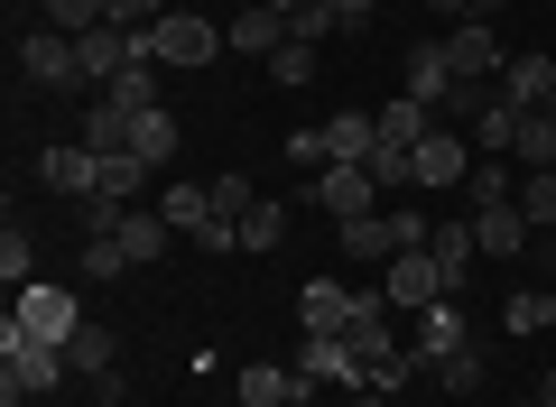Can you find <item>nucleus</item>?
<instances>
[{"label":"nucleus","mask_w":556,"mask_h":407,"mask_svg":"<svg viewBox=\"0 0 556 407\" xmlns=\"http://www.w3.org/2000/svg\"><path fill=\"white\" fill-rule=\"evenodd\" d=\"M56 380H65V343H38V333L0 325V407H20V398H47Z\"/></svg>","instance_id":"obj_1"},{"label":"nucleus","mask_w":556,"mask_h":407,"mask_svg":"<svg viewBox=\"0 0 556 407\" xmlns=\"http://www.w3.org/2000/svg\"><path fill=\"white\" fill-rule=\"evenodd\" d=\"M139 56L167 65V75H195V65H214V56H223V28L204 20V10H167V20L139 38Z\"/></svg>","instance_id":"obj_2"},{"label":"nucleus","mask_w":556,"mask_h":407,"mask_svg":"<svg viewBox=\"0 0 556 407\" xmlns=\"http://www.w3.org/2000/svg\"><path fill=\"white\" fill-rule=\"evenodd\" d=\"M371 149H380V120H371V112H334L325 130H298V139H288L298 167H362Z\"/></svg>","instance_id":"obj_3"},{"label":"nucleus","mask_w":556,"mask_h":407,"mask_svg":"<svg viewBox=\"0 0 556 407\" xmlns=\"http://www.w3.org/2000/svg\"><path fill=\"white\" fill-rule=\"evenodd\" d=\"M20 75L38 84V93H75L84 84V56H75V38H65V28H20Z\"/></svg>","instance_id":"obj_4"},{"label":"nucleus","mask_w":556,"mask_h":407,"mask_svg":"<svg viewBox=\"0 0 556 407\" xmlns=\"http://www.w3.org/2000/svg\"><path fill=\"white\" fill-rule=\"evenodd\" d=\"M10 325H20V333H38V343H75L84 306H75V288H56V278H28V288H20V306H10Z\"/></svg>","instance_id":"obj_5"},{"label":"nucleus","mask_w":556,"mask_h":407,"mask_svg":"<svg viewBox=\"0 0 556 407\" xmlns=\"http://www.w3.org/2000/svg\"><path fill=\"white\" fill-rule=\"evenodd\" d=\"M408 176H417L427 194H455L464 176H473V139H464V130H427V139L408 149Z\"/></svg>","instance_id":"obj_6"},{"label":"nucleus","mask_w":556,"mask_h":407,"mask_svg":"<svg viewBox=\"0 0 556 407\" xmlns=\"http://www.w3.org/2000/svg\"><path fill=\"white\" fill-rule=\"evenodd\" d=\"M380 296H390L399 315H427V306H445V269H437V251H399L390 259V278H380Z\"/></svg>","instance_id":"obj_7"},{"label":"nucleus","mask_w":556,"mask_h":407,"mask_svg":"<svg viewBox=\"0 0 556 407\" xmlns=\"http://www.w3.org/2000/svg\"><path fill=\"white\" fill-rule=\"evenodd\" d=\"M288 370L306 380V398H316V389H362V352L343 343V333H306V352Z\"/></svg>","instance_id":"obj_8"},{"label":"nucleus","mask_w":556,"mask_h":407,"mask_svg":"<svg viewBox=\"0 0 556 407\" xmlns=\"http://www.w3.org/2000/svg\"><path fill=\"white\" fill-rule=\"evenodd\" d=\"M445 56H455V84H501V65H510V47L492 38V20H455V38H445Z\"/></svg>","instance_id":"obj_9"},{"label":"nucleus","mask_w":556,"mask_h":407,"mask_svg":"<svg viewBox=\"0 0 556 407\" xmlns=\"http://www.w3.org/2000/svg\"><path fill=\"white\" fill-rule=\"evenodd\" d=\"M38 186H47V194H75V204H93V186H102V157L84 149V139H56V149L38 157Z\"/></svg>","instance_id":"obj_10"},{"label":"nucleus","mask_w":556,"mask_h":407,"mask_svg":"<svg viewBox=\"0 0 556 407\" xmlns=\"http://www.w3.org/2000/svg\"><path fill=\"white\" fill-rule=\"evenodd\" d=\"M306 204H325L334 222H353V214H380V186H371V167H316V194Z\"/></svg>","instance_id":"obj_11"},{"label":"nucleus","mask_w":556,"mask_h":407,"mask_svg":"<svg viewBox=\"0 0 556 407\" xmlns=\"http://www.w3.org/2000/svg\"><path fill=\"white\" fill-rule=\"evenodd\" d=\"M501 102H510V112H556V56H510L501 65Z\"/></svg>","instance_id":"obj_12"},{"label":"nucleus","mask_w":556,"mask_h":407,"mask_svg":"<svg viewBox=\"0 0 556 407\" xmlns=\"http://www.w3.org/2000/svg\"><path fill=\"white\" fill-rule=\"evenodd\" d=\"M362 296H371V288H334V278H306V288H298V315H306V333H353Z\"/></svg>","instance_id":"obj_13"},{"label":"nucleus","mask_w":556,"mask_h":407,"mask_svg":"<svg viewBox=\"0 0 556 407\" xmlns=\"http://www.w3.org/2000/svg\"><path fill=\"white\" fill-rule=\"evenodd\" d=\"M75 56H84V84L102 93V84H112L121 65H139V38H130V28H112V20H102V28H84V38H75Z\"/></svg>","instance_id":"obj_14"},{"label":"nucleus","mask_w":556,"mask_h":407,"mask_svg":"<svg viewBox=\"0 0 556 407\" xmlns=\"http://www.w3.org/2000/svg\"><path fill=\"white\" fill-rule=\"evenodd\" d=\"M167 232H177V222H167L159 204H130V214L112 222V241L130 251V269H159V259H167Z\"/></svg>","instance_id":"obj_15"},{"label":"nucleus","mask_w":556,"mask_h":407,"mask_svg":"<svg viewBox=\"0 0 556 407\" xmlns=\"http://www.w3.org/2000/svg\"><path fill=\"white\" fill-rule=\"evenodd\" d=\"M223 47H232V56H278V47H288V10H278V0H251V10L223 28Z\"/></svg>","instance_id":"obj_16"},{"label":"nucleus","mask_w":556,"mask_h":407,"mask_svg":"<svg viewBox=\"0 0 556 407\" xmlns=\"http://www.w3.org/2000/svg\"><path fill=\"white\" fill-rule=\"evenodd\" d=\"M334 241H343V259H353V269H390V259H399L390 214H353V222H334Z\"/></svg>","instance_id":"obj_17"},{"label":"nucleus","mask_w":556,"mask_h":407,"mask_svg":"<svg viewBox=\"0 0 556 407\" xmlns=\"http://www.w3.org/2000/svg\"><path fill=\"white\" fill-rule=\"evenodd\" d=\"M399 93L427 102V112H445V93H455V56H445V47H408V75H399Z\"/></svg>","instance_id":"obj_18"},{"label":"nucleus","mask_w":556,"mask_h":407,"mask_svg":"<svg viewBox=\"0 0 556 407\" xmlns=\"http://www.w3.org/2000/svg\"><path fill=\"white\" fill-rule=\"evenodd\" d=\"M241 407H306V380L288 361H241Z\"/></svg>","instance_id":"obj_19"},{"label":"nucleus","mask_w":556,"mask_h":407,"mask_svg":"<svg viewBox=\"0 0 556 407\" xmlns=\"http://www.w3.org/2000/svg\"><path fill=\"white\" fill-rule=\"evenodd\" d=\"M473 241H482V259H519V251H529V214H519V204H482Z\"/></svg>","instance_id":"obj_20"},{"label":"nucleus","mask_w":556,"mask_h":407,"mask_svg":"<svg viewBox=\"0 0 556 407\" xmlns=\"http://www.w3.org/2000/svg\"><path fill=\"white\" fill-rule=\"evenodd\" d=\"M445 352H464V306H455V296L417 315V370H437Z\"/></svg>","instance_id":"obj_21"},{"label":"nucleus","mask_w":556,"mask_h":407,"mask_svg":"<svg viewBox=\"0 0 556 407\" xmlns=\"http://www.w3.org/2000/svg\"><path fill=\"white\" fill-rule=\"evenodd\" d=\"M93 102H112V112H130V120H139V112H159V65H149V56H139V65H121V75L102 84Z\"/></svg>","instance_id":"obj_22"},{"label":"nucleus","mask_w":556,"mask_h":407,"mask_svg":"<svg viewBox=\"0 0 556 407\" xmlns=\"http://www.w3.org/2000/svg\"><path fill=\"white\" fill-rule=\"evenodd\" d=\"M177 112H167V102H159V112H139V139H130V157H139V167H149V176H167V157H177Z\"/></svg>","instance_id":"obj_23"},{"label":"nucleus","mask_w":556,"mask_h":407,"mask_svg":"<svg viewBox=\"0 0 556 407\" xmlns=\"http://www.w3.org/2000/svg\"><path fill=\"white\" fill-rule=\"evenodd\" d=\"M84 149H93V157H130V139H139V120L130 112H112V102H93V112H84Z\"/></svg>","instance_id":"obj_24"},{"label":"nucleus","mask_w":556,"mask_h":407,"mask_svg":"<svg viewBox=\"0 0 556 407\" xmlns=\"http://www.w3.org/2000/svg\"><path fill=\"white\" fill-rule=\"evenodd\" d=\"M519 120H529V112H510V102H501V84H492V102H482V120H473L464 139H473L482 157H510V149H519Z\"/></svg>","instance_id":"obj_25"},{"label":"nucleus","mask_w":556,"mask_h":407,"mask_svg":"<svg viewBox=\"0 0 556 407\" xmlns=\"http://www.w3.org/2000/svg\"><path fill=\"white\" fill-rule=\"evenodd\" d=\"M65 370H84V380L121 370V333H112V325H75V343H65Z\"/></svg>","instance_id":"obj_26"},{"label":"nucleus","mask_w":556,"mask_h":407,"mask_svg":"<svg viewBox=\"0 0 556 407\" xmlns=\"http://www.w3.org/2000/svg\"><path fill=\"white\" fill-rule=\"evenodd\" d=\"M159 214L177 222V241H195L204 222H214V186H177V176H167V194H159Z\"/></svg>","instance_id":"obj_27"},{"label":"nucleus","mask_w":556,"mask_h":407,"mask_svg":"<svg viewBox=\"0 0 556 407\" xmlns=\"http://www.w3.org/2000/svg\"><path fill=\"white\" fill-rule=\"evenodd\" d=\"M427 251H437V269H445V288H464V269H473L482 259V241H473V222H437V241H427Z\"/></svg>","instance_id":"obj_28"},{"label":"nucleus","mask_w":556,"mask_h":407,"mask_svg":"<svg viewBox=\"0 0 556 407\" xmlns=\"http://www.w3.org/2000/svg\"><path fill=\"white\" fill-rule=\"evenodd\" d=\"M380 120V139H390V149H417V139L437 130V112H427V102H408V93H390V112H371Z\"/></svg>","instance_id":"obj_29"},{"label":"nucleus","mask_w":556,"mask_h":407,"mask_svg":"<svg viewBox=\"0 0 556 407\" xmlns=\"http://www.w3.org/2000/svg\"><path fill=\"white\" fill-rule=\"evenodd\" d=\"M519 176H538V167H556V112H529V120H519Z\"/></svg>","instance_id":"obj_30"},{"label":"nucleus","mask_w":556,"mask_h":407,"mask_svg":"<svg viewBox=\"0 0 556 407\" xmlns=\"http://www.w3.org/2000/svg\"><path fill=\"white\" fill-rule=\"evenodd\" d=\"M519 214H529V232H556V167H538V176H519V194H510Z\"/></svg>","instance_id":"obj_31"},{"label":"nucleus","mask_w":556,"mask_h":407,"mask_svg":"<svg viewBox=\"0 0 556 407\" xmlns=\"http://www.w3.org/2000/svg\"><path fill=\"white\" fill-rule=\"evenodd\" d=\"M278 10H288V38H306V47H325V38H334V0H278Z\"/></svg>","instance_id":"obj_32"},{"label":"nucleus","mask_w":556,"mask_h":407,"mask_svg":"<svg viewBox=\"0 0 556 407\" xmlns=\"http://www.w3.org/2000/svg\"><path fill=\"white\" fill-rule=\"evenodd\" d=\"M510 167H501V157H473V176H464V204H473V214H482V204H510Z\"/></svg>","instance_id":"obj_33"},{"label":"nucleus","mask_w":556,"mask_h":407,"mask_svg":"<svg viewBox=\"0 0 556 407\" xmlns=\"http://www.w3.org/2000/svg\"><path fill=\"white\" fill-rule=\"evenodd\" d=\"M288 241V204H251L241 214V251H278Z\"/></svg>","instance_id":"obj_34"},{"label":"nucleus","mask_w":556,"mask_h":407,"mask_svg":"<svg viewBox=\"0 0 556 407\" xmlns=\"http://www.w3.org/2000/svg\"><path fill=\"white\" fill-rule=\"evenodd\" d=\"M437 389H445V398H473V389H482V352H473V343L445 352V361H437Z\"/></svg>","instance_id":"obj_35"},{"label":"nucleus","mask_w":556,"mask_h":407,"mask_svg":"<svg viewBox=\"0 0 556 407\" xmlns=\"http://www.w3.org/2000/svg\"><path fill=\"white\" fill-rule=\"evenodd\" d=\"M102 20H112V0H47V28H65V38H84Z\"/></svg>","instance_id":"obj_36"},{"label":"nucleus","mask_w":556,"mask_h":407,"mask_svg":"<svg viewBox=\"0 0 556 407\" xmlns=\"http://www.w3.org/2000/svg\"><path fill=\"white\" fill-rule=\"evenodd\" d=\"M84 278H130V251L112 232H84Z\"/></svg>","instance_id":"obj_37"},{"label":"nucleus","mask_w":556,"mask_h":407,"mask_svg":"<svg viewBox=\"0 0 556 407\" xmlns=\"http://www.w3.org/2000/svg\"><path fill=\"white\" fill-rule=\"evenodd\" d=\"M0 278H10V288H28V278H38V251H28V232H20V222L0 232Z\"/></svg>","instance_id":"obj_38"},{"label":"nucleus","mask_w":556,"mask_h":407,"mask_svg":"<svg viewBox=\"0 0 556 407\" xmlns=\"http://www.w3.org/2000/svg\"><path fill=\"white\" fill-rule=\"evenodd\" d=\"M362 167H371V186H380V194H399V186H417V176H408V149H390V139H380V149L362 157Z\"/></svg>","instance_id":"obj_39"},{"label":"nucleus","mask_w":556,"mask_h":407,"mask_svg":"<svg viewBox=\"0 0 556 407\" xmlns=\"http://www.w3.org/2000/svg\"><path fill=\"white\" fill-rule=\"evenodd\" d=\"M501 325H510V333H547V296H538V288H519L510 306H501Z\"/></svg>","instance_id":"obj_40"},{"label":"nucleus","mask_w":556,"mask_h":407,"mask_svg":"<svg viewBox=\"0 0 556 407\" xmlns=\"http://www.w3.org/2000/svg\"><path fill=\"white\" fill-rule=\"evenodd\" d=\"M269 75H278V84H306V75H316V47H306V38H288V47L269 56Z\"/></svg>","instance_id":"obj_41"},{"label":"nucleus","mask_w":556,"mask_h":407,"mask_svg":"<svg viewBox=\"0 0 556 407\" xmlns=\"http://www.w3.org/2000/svg\"><path fill=\"white\" fill-rule=\"evenodd\" d=\"M251 204H260V194H251V176H214V214H251Z\"/></svg>","instance_id":"obj_42"},{"label":"nucleus","mask_w":556,"mask_h":407,"mask_svg":"<svg viewBox=\"0 0 556 407\" xmlns=\"http://www.w3.org/2000/svg\"><path fill=\"white\" fill-rule=\"evenodd\" d=\"M371 10H380V0H334V20H343V28H362Z\"/></svg>","instance_id":"obj_43"},{"label":"nucleus","mask_w":556,"mask_h":407,"mask_svg":"<svg viewBox=\"0 0 556 407\" xmlns=\"http://www.w3.org/2000/svg\"><path fill=\"white\" fill-rule=\"evenodd\" d=\"M427 10H437V20H473V0H427Z\"/></svg>","instance_id":"obj_44"},{"label":"nucleus","mask_w":556,"mask_h":407,"mask_svg":"<svg viewBox=\"0 0 556 407\" xmlns=\"http://www.w3.org/2000/svg\"><path fill=\"white\" fill-rule=\"evenodd\" d=\"M538 407H556V361H547V370H538Z\"/></svg>","instance_id":"obj_45"},{"label":"nucleus","mask_w":556,"mask_h":407,"mask_svg":"<svg viewBox=\"0 0 556 407\" xmlns=\"http://www.w3.org/2000/svg\"><path fill=\"white\" fill-rule=\"evenodd\" d=\"M501 10H510V0H473V20H501Z\"/></svg>","instance_id":"obj_46"},{"label":"nucleus","mask_w":556,"mask_h":407,"mask_svg":"<svg viewBox=\"0 0 556 407\" xmlns=\"http://www.w3.org/2000/svg\"><path fill=\"white\" fill-rule=\"evenodd\" d=\"M353 407H390V398H380V389H353Z\"/></svg>","instance_id":"obj_47"},{"label":"nucleus","mask_w":556,"mask_h":407,"mask_svg":"<svg viewBox=\"0 0 556 407\" xmlns=\"http://www.w3.org/2000/svg\"><path fill=\"white\" fill-rule=\"evenodd\" d=\"M547 333H556V288H547Z\"/></svg>","instance_id":"obj_48"},{"label":"nucleus","mask_w":556,"mask_h":407,"mask_svg":"<svg viewBox=\"0 0 556 407\" xmlns=\"http://www.w3.org/2000/svg\"><path fill=\"white\" fill-rule=\"evenodd\" d=\"M10 10H47V0H10Z\"/></svg>","instance_id":"obj_49"},{"label":"nucleus","mask_w":556,"mask_h":407,"mask_svg":"<svg viewBox=\"0 0 556 407\" xmlns=\"http://www.w3.org/2000/svg\"><path fill=\"white\" fill-rule=\"evenodd\" d=\"M427 407H455V398H427Z\"/></svg>","instance_id":"obj_50"},{"label":"nucleus","mask_w":556,"mask_h":407,"mask_svg":"<svg viewBox=\"0 0 556 407\" xmlns=\"http://www.w3.org/2000/svg\"><path fill=\"white\" fill-rule=\"evenodd\" d=\"M510 407H538V398H510Z\"/></svg>","instance_id":"obj_51"}]
</instances>
